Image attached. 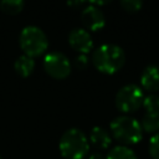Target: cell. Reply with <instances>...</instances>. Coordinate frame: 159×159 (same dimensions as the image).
I'll return each mask as SVG.
<instances>
[{"instance_id":"cell-1","label":"cell","mask_w":159,"mask_h":159,"mask_svg":"<svg viewBox=\"0 0 159 159\" xmlns=\"http://www.w3.org/2000/svg\"><path fill=\"white\" fill-rule=\"evenodd\" d=\"M125 62V55L122 47L106 43L101 45L93 51L92 55V63L99 72L104 75H113L118 72Z\"/></svg>"},{"instance_id":"cell-2","label":"cell","mask_w":159,"mask_h":159,"mask_svg":"<svg viewBox=\"0 0 159 159\" xmlns=\"http://www.w3.org/2000/svg\"><path fill=\"white\" fill-rule=\"evenodd\" d=\"M58 148L65 159H83L88 153L89 144L82 130L71 128L62 134Z\"/></svg>"},{"instance_id":"cell-3","label":"cell","mask_w":159,"mask_h":159,"mask_svg":"<svg viewBox=\"0 0 159 159\" xmlns=\"http://www.w3.org/2000/svg\"><path fill=\"white\" fill-rule=\"evenodd\" d=\"M112 135L122 144H137L143 138V129L140 123L128 116H120L111 123Z\"/></svg>"},{"instance_id":"cell-4","label":"cell","mask_w":159,"mask_h":159,"mask_svg":"<svg viewBox=\"0 0 159 159\" xmlns=\"http://www.w3.org/2000/svg\"><path fill=\"white\" fill-rule=\"evenodd\" d=\"M19 43L24 55L30 57L41 56L48 47L46 34L37 26L30 25L21 30L19 36Z\"/></svg>"},{"instance_id":"cell-5","label":"cell","mask_w":159,"mask_h":159,"mask_svg":"<svg viewBox=\"0 0 159 159\" xmlns=\"http://www.w3.org/2000/svg\"><path fill=\"white\" fill-rule=\"evenodd\" d=\"M144 94L137 84L123 86L116 94V107L123 113H132L143 106Z\"/></svg>"},{"instance_id":"cell-6","label":"cell","mask_w":159,"mask_h":159,"mask_svg":"<svg viewBox=\"0 0 159 159\" xmlns=\"http://www.w3.org/2000/svg\"><path fill=\"white\" fill-rule=\"evenodd\" d=\"M43 70L55 80H65L71 73V62L61 52H50L43 58Z\"/></svg>"},{"instance_id":"cell-7","label":"cell","mask_w":159,"mask_h":159,"mask_svg":"<svg viewBox=\"0 0 159 159\" xmlns=\"http://www.w3.org/2000/svg\"><path fill=\"white\" fill-rule=\"evenodd\" d=\"M68 43L81 55H87L93 48V40L89 32L81 27H76L68 34Z\"/></svg>"},{"instance_id":"cell-8","label":"cell","mask_w":159,"mask_h":159,"mask_svg":"<svg viewBox=\"0 0 159 159\" xmlns=\"http://www.w3.org/2000/svg\"><path fill=\"white\" fill-rule=\"evenodd\" d=\"M81 20L84 27L89 31H98L102 30L106 25V17L103 12L93 5L87 6L81 12Z\"/></svg>"},{"instance_id":"cell-9","label":"cell","mask_w":159,"mask_h":159,"mask_svg":"<svg viewBox=\"0 0 159 159\" xmlns=\"http://www.w3.org/2000/svg\"><path fill=\"white\" fill-rule=\"evenodd\" d=\"M140 84L149 92L159 89V67L154 65L145 67L140 76Z\"/></svg>"},{"instance_id":"cell-10","label":"cell","mask_w":159,"mask_h":159,"mask_svg":"<svg viewBox=\"0 0 159 159\" xmlns=\"http://www.w3.org/2000/svg\"><path fill=\"white\" fill-rule=\"evenodd\" d=\"M89 140L94 147H97L99 149H106L112 143V138H111L109 133L106 129H103L102 127L92 128L91 134H89Z\"/></svg>"},{"instance_id":"cell-11","label":"cell","mask_w":159,"mask_h":159,"mask_svg":"<svg viewBox=\"0 0 159 159\" xmlns=\"http://www.w3.org/2000/svg\"><path fill=\"white\" fill-rule=\"evenodd\" d=\"M15 72L21 77H29L35 70V60L30 56H19L14 63Z\"/></svg>"},{"instance_id":"cell-12","label":"cell","mask_w":159,"mask_h":159,"mask_svg":"<svg viewBox=\"0 0 159 159\" xmlns=\"http://www.w3.org/2000/svg\"><path fill=\"white\" fill-rule=\"evenodd\" d=\"M107 159H137V155L130 148L125 145H117L111 149Z\"/></svg>"},{"instance_id":"cell-13","label":"cell","mask_w":159,"mask_h":159,"mask_svg":"<svg viewBox=\"0 0 159 159\" xmlns=\"http://www.w3.org/2000/svg\"><path fill=\"white\" fill-rule=\"evenodd\" d=\"M0 9L7 15H17L24 9V0H0Z\"/></svg>"},{"instance_id":"cell-14","label":"cell","mask_w":159,"mask_h":159,"mask_svg":"<svg viewBox=\"0 0 159 159\" xmlns=\"http://www.w3.org/2000/svg\"><path fill=\"white\" fill-rule=\"evenodd\" d=\"M142 129L147 133H157L159 132V114L153 113H145V116L142 119Z\"/></svg>"},{"instance_id":"cell-15","label":"cell","mask_w":159,"mask_h":159,"mask_svg":"<svg viewBox=\"0 0 159 159\" xmlns=\"http://www.w3.org/2000/svg\"><path fill=\"white\" fill-rule=\"evenodd\" d=\"M143 107L145 108L147 113L159 114V96H155V94H149V96L144 97V101H143Z\"/></svg>"},{"instance_id":"cell-16","label":"cell","mask_w":159,"mask_h":159,"mask_svg":"<svg viewBox=\"0 0 159 159\" xmlns=\"http://www.w3.org/2000/svg\"><path fill=\"white\" fill-rule=\"evenodd\" d=\"M122 7L128 12H137L143 5V0H120Z\"/></svg>"},{"instance_id":"cell-17","label":"cell","mask_w":159,"mask_h":159,"mask_svg":"<svg viewBox=\"0 0 159 159\" xmlns=\"http://www.w3.org/2000/svg\"><path fill=\"white\" fill-rule=\"evenodd\" d=\"M149 154L153 159H159V132H157L149 142Z\"/></svg>"},{"instance_id":"cell-18","label":"cell","mask_w":159,"mask_h":159,"mask_svg":"<svg viewBox=\"0 0 159 159\" xmlns=\"http://www.w3.org/2000/svg\"><path fill=\"white\" fill-rule=\"evenodd\" d=\"M75 63H76V66L78 67V68H81V70H84L86 67H87V65H88V57H87V55H78L76 58H75Z\"/></svg>"},{"instance_id":"cell-19","label":"cell","mask_w":159,"mask_h":159,"mask_svg":"<svg viewBox=\"0 0 159 159\" xmlns=\"http://www.w3.org/2000/svg\"><path fill=\"white\" fill-rule=\"evenodd\" d=\"M87 0H67V5L73 7V9H77L80 6H82Z\"/></svg>"},{"instance_id":"cell-20","label":"cell","mask_w":159,"mask_h":159,"mask_svg":"<svg viewBox=\"0 0 159 159\" xmlns=\"http://www.w3.org/2000/svg\"><path fill=\"white\" fill-rule=\"evenodd\" d=\"M87 1H89L93 6H102V5H107V4H109L112 0H87Z\"/></svg>"},{"instance_id":"cell-21","label":"cell","mask_w":159,"mask_h":159,"mask_svg":"<svg viewBox=\"0 0 159 159\" xmlns=\"http://www.w3.org/2000/svg\"><path fill=\"white\" fill-rule=\"evenodd\" d=\"M88 159H107V157H104L102 153H92L89 157H88Z\"/></svg>"},{"instance_id":"cell-22","label":"cell","mask_w":159,"mask_h":159,"mask_svg":"<svg viewBox=\"0 0 159 159\" xmlns=\"http://www.w3.org/2000/svg\"><path fill=\"white\" fill-rule=\"evenodd\" d=\"M0 159H1V157H0Z\"/></svg>"}]
</instances>
